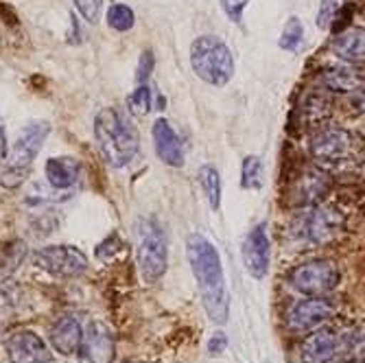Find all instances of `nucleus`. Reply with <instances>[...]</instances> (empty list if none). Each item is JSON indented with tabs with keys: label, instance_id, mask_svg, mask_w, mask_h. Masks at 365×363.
I'll return each mask as SVG.
<instances>
[{
	"label": "nucleus",
	"instance_id": "c756f323",
	"mask_svg": "<svg viewBox=\"0 0 365 363\" xmlns=\"http://www.w3.org/2000/svg\"><path fill=\"white\" fill-rule=\"evenodd\" d=\"M153 63H155L153 53H151V51H143V55H140V63H138V75H136L138 83L149 81V77H151V73H153Z\"/></svg>",
	"mask_w": 365,
	"mask_h": 363
},
{
	"label": "nucleus",
	"instance_id": "f3484780",
	"mask_svg": "<svg viewBox=\"0 0 365 363\" xmlns=\"http://www.w3.org/2000/svg\"><path fill=\"white\" fill-rule=\"evenodd\" d=\"M46 182L48 186H53L55 190H68L79 182V160L73 155H59V158H48L46 160Z\"/></svg>",
	"mask_w": 365,
	"mask_h": 363
},
{
	"label": "nucleus",
	"instance_id": "ddd939ff",
	"mask_svg": "<svg viewBox=\"0 0 365 363\" xmlns=\"http://www.w3.org/2000/svg\"><path fill=\"white\" fill-rule=\"evenodd\" d=\"M7 357L11 363H51L53 354L48 352L42 337H38L33 331H20L14 333L7 339Z\"/></svg>",
	"mask_w": 365,
	"mask_h": 363
},
{
	"label": "nucleus",
	"instance_id": "2f4dec72",
	"mask_svg": "<svg viewBox=\"0 0 365 363\" xmlns=\"http://www.w3.org/2000/svg\"><path fill=\"white\" fill-rule=\"evenodd\" d=\"M7 149H9V145H7V134H5V125H3V121H0V160H3V158H5Z\"/></svg>",
	"mask_w": 365,
	"mask_h": 363
},
{
	"label": "nucleus",
	"instance_id": "bb28decb",
	"mask_svg": "<svg viewBox=\"0 0 365 363\" xmlns=\"http://www.w3.org/2000/svg\"><path fill=\"white\" fill-rule=\"evenodd\" d=\"M108 24L110 29L118 31V33H125V31H131L136 24V16H134V9L123 5V3H116L108 9Z\"/></svg>",
	"mask_w": 365,
	"mask_h": 363
},
{
	"label": "nucleus",
	"instance_id": "cd10ccee",
	"mask_svg": "<svg viewBox=\"0 0 365 363\" xmlns=\"http://www.w3.org/2000/svg\"><path fill=\"white\" fill-rule=\"evenodd\" d=\"M75 7L79 9V14H81L90 24H96L98 18H101L103 0H75Z\"/></svg>",
	"mask_w": 365,
	"mask_h": 363
},
{
	"label": "nucleus",
	"instance_id": "412c9836",
	"mask_svg": "<svg viewBox=\"0 0 365 363\" xmlns=\"http://www.w3.org/2000/svg\"><path fill=\"white\" fill-rule=\"evenodd\" d=\"M22 302V289L14 280L0 285V337H5L9 326L18 319V309Z\"/></svg>",
	"mask_w": 365,
	"mask_h": 363
},
{
	"label": "nucleus",
	"instance_id": "9b49d317",
	"mask_svg": "<svg viewBox=\"0 0 365 363\" xmlns=\"http://www.w3.org/2000/svg\"><path fill=\"white\" fill-rule=\"evenodd\" d=\"M333 180L319 167H304V171L295 178L291 186V200L297 206H313L319 204L322 197L330 190Z\"/></svg>",
	"mask_w": 365,
	"mask_h": 363
},
{
	"label": "nucleus",
	"instance_id": "5701e85b",
	"mask_svg": "<svg viewBox=\"0 0 365 363\" xmlns=\"http://www.w3.org/2000/svg\"><path fill=\"white\" fill-rule=\"evenodd\" d=\"M330 108L333 103L324 92H311L302 103V118L309 125H319L330 116Z\"/></svg>",
	"mask_w": 365,
	"mask_h": 363
},
{
	"label": "nucleus",
	"instance_id": "7ed1b4c3",
	"mask_svg": "<svg viewBox=\"0 0 365 363\" xmlns=\"http://www.w3.org/2000/svg\"><path fill=\"white\" fill-rule=\"evenodd\" d=\"M51 134V125L46 121H33L26 127L20 129L18 138L11 143V147L5 153V171L0 175V184L5 188H18L31 169L33 160L38 158L40 149L44 147V140Z\"/></svg>",
	"mask_w": 365,
	"mask_h": 363
},
{
	"label": "nucleus",
	"instance_id": "dca6fc26",
	"mask_svg": "<svg viewBox=\"0 0 365 363\" xmlns=\"http://www.w3.org/2000/svg\"><path fill=\"white\" fill-rule=\"evenodd\" d=\"M81 342H83V326L79 319L71 315L57 319L55 326L51 328V344L63 357L77 354L81 350Z\"/></svg>",
	"mask_w": 365,
	"mask_h": 363
},
{
	"label": "nucleus",
	"instance_id": "6ab92c4d",
	"mask_svg": "<svg viewBox=\"0 0 365 363\" xmlns=\"http://www.w3.org/2000/svg\"><path fill=\"white\" fill-rule=\"evenodd\" d=\"M322 86L330 92L350 94L363 90V75L352 66H328L322 73Z\"/></svg>",
	"mask_w": 365,
	"mask_h": 363
},
{
	"label": "nucleus",
	"instance_id": "4be33fe9",
	"mask_svg": "<svg viewBox=\"0 0 365 363\" xmlns=\"http://www.w3.org/2000/svg\"><path fill=\"white\" fill-rule=\"evenodd\" d=\"M197 180L202 184V190L206 195L210 208L217 213L221 208V175H219V171L212 167V164H204V167L197 171Z\"/></svg>",
	"mask_w": 365,
	"mask_h": 363
},
{
	"label": "nucleus",
	"instance_id": "a878e982",
	"mask_svg": "<svg viewBox=\"0 0 365 363\" xmlns=\"http://www.w3.org/2000/svg\"><path fill=\"white\" fill-rule=\"evenodd\" d=\"M127 110L134 116H147L153 110V90L147 81L138 83V88L127 96Z\"/></svg>",
	"mask_w": 365,
	"mask_h": 363
},
{
	"label": "nucleus",
	"instance_id": "0eeeda50",
	"mask_svg": "<svg viewBox=\"0 0 365 363\" xmlns=\"http://www.w3.org/2000/svg\"><path fill=\"white\" fill-rule=\"evenodd\" d=\"M339 270L335 267V262L330 260H309L297 265L289 280L291 285L307 295H326L330 291H335L339 285Z\"/></svg>",
	"mask_w": 365,
	"mask_h": 363
},
{
	"label": "nucleus",
	"instance_id": "f257e3e1",
	"mask_svg": "<svg viewBox=\"0 0 365 363\" xmlns=\"http://www.w3.org/2000/svg\"><path fill=\"white\" fill-rule=\"evenodd\" d=\"M186 254L208 317L217 324H225L230 317V293L217 247L204 235L192 232L186 239Z\"/></svg>",
	"mask_w": 365,
	"mask_h": 363
},
{
	"label": "nucleus",
	"instance_id": "aec40b11",
	"mask_svg": "<svg viewBox=\"0 0 365 363\" xmlns=\"http://www.w3.org/2000/svg\"><path fill=\"white\" fill-rule=\"evenodd\" d=\"M363 48H365V40L361 26L344 29L333 40V53L346 63H363Z\"/></svg>",
	"mask_w": 365,
	"mask_h": 363
},
{
	"label": "nucleus",
	"instance_id": "1a4fd4ad",
	"mask_svg": "<svg viewBox=\"0 0 365 363\" xmlns=\"http://www.w3.org/2000/svg\"><path fill=\"white\" fill-rule=\"evenodd\" d=\"M352 149H354V138L344 127H333V125L322 127L311 138V155L324 164L344 162L352 153Z\"/></svg>",
	"mask_w": 365,
	"mask_h": 363
},
{
	"label": "nucleus",
	"instance_id": "39448f33",
	"mask_svg": "<svg viewBox=\"0 0 365 363\" xmlns=\"http://www.w3.org/2000/svg\"><path fill=\"white\" fill-rule=\"evenodd\" d=\"M344 230V215L324 204L307 206V210L293 221V235L309 245H326L335 241Z\"/></svg>",
	"mask_w": 365,
	"mask_h": 363
},
{
	"label": "nucleus",
	"instance_id": "f03ea898",
	"mask_svg": "<svg viewBox=\"0 0 365 363\" xmlns=\"http://www.w3.org/2000/svg\"><path fill=\"white\" fill-rule=\"evenodd\" d=\"M94 138L101 155L114 169H123L136 158L140 136L134 121L120 108H103L94 118Z\"/></svg>",
	"mask_w": 365,
	"mask_h": 363
},
{
	"label": "nucleus",
	"instance_id": "7c9ffc66",
	"mask_svg": "<svg viewBox=\"0 0 365 363\" xmlns=\"http://www.w3.org/2000/svg\"><path fill=\"white\" fill-rule=\"evenodd\" d=\"M225 348H227V337L223 333H217V335L210 337V342H208V352L210 354H221Z\"/></svg>",
	"mask_w": 365,
	"mask_h": 363
},
{
	"label": "nucleus",
	"instance_id": "393cba45",
	"mask_svg": "<svg viewBox=\"0 0 365 363\" xmlns=\"http://www.w3.org/2000/svg\"><path fill=\"white\" fill-rule=\"evenodd\" d=\"M280 48L289 51V53H300L304 48V26L300 22V18H289L282 36H280Z\"/></svg>",
	"mask_w": 365,
	"mask_h": 363
},
{
	"label": "nucleus",
	"instance_id": "2eb2a0df",
	"mask_svg": "<svg viewBox=\"0 0 365 363\" xmlns=\"http://www.w3.org/2000/svg\"><path fill=\"white\" fill-rule=\"evenodd\" d=\"M79 352H83L86 359L92 363H110L114 359V339L108 326H103L101 322H92L88 331H83Z\"/></svg>",
	"mask_w": 365,
	"mask_h": 363
},
{
	"label": "nucleus",
	"instance_id": "a211bd4d",
	"mask_svg": "<svg viewBox=\"0 0 365 363\" xmlns=\"http://www.w3.org/2000/svg\"><path fill=\"white\" fill-rule=\"evenodd\" d=\"M337 335L330 328H322L307 337L302 344V361L304 363H328L337 354Z\"/></svg>",
	"mask_w": 365,
	"mask_h": 363
},
{
	"label": "nucleus",
	"instance_id": "c85d7f7f",
	"mask_svg": "<svg viewBox=\"0 0 365 363\" xmlns=\"http://www.w3.org/2000/svg\"><path fill=\"white\" fill-rule=\"evenodd\" d=\"M247 5H250V0H221V7L232 22H241Z\"/></svg>",
	"mask_w": 365,
	"mask_h": 363
},
{
	"label": "nucleus",
	"instance_id": "b1692460",
	"mask_svg": "<svg viewBox=\"0 0 365 363\" xmlns=\"http://www.w3.org/2000/svg\"><path fill=\"white\" fill-rule=\"evenodd\" d=\"M264 184V167L258 155H247L241 164V186L245 190H260Z\"/></svg>",
	"mask_w": 365,
	"mask_h": 363
},
{
	"label": "nucleus",
	"instance_id": "20e7f679",
	"mask_svg": "<svg viewBox=\"0 0 365 363\" xmlns=\"http://www.w3.org/2000/svg\"><path fill=\"white\" fill-rule=\"evenodd\" d=\"M192 73L208 86L223 88L237 73V63L227 44L215 36H202L190 44Z\"/></svg>",
	"mask_w": 365,
	"mask_h": 363
},
{
	"label": "nucleus",
	"instance_id": "6e6552de",
	"mask_svg": "<svg viewBox=\"0 0 365 363\" xmlns=\"http://www.w3.org/2000/svg\"><path fill=\"white\" fill-rule=\"evenodd\" d=\"M33 265L53 276L73 278L88 270V256L73 245H48L33 254Z\"/></svg>",
	"mask_w": 365,
	"mask_h": 363
},
{
	"label": "nucleus",
	"instance_id": "9d476101",
	"mask_svg": "<svg viewBox=\"0 0 365 363\" xmlns=\"http://www.w3.org/2000/svg\"><path fill=\"white\" fill-rule=\"evenodd\" d=\"M272 260V243L267 235V223H258L250 230V235L243 241V262L252 278L262 280L269 272Z\"/></svg>",
	"mask_w": 365,
	"mask_h": 363
},
{
	"label": "nucleus",
	"instance_id": "423d86ee",
	"mask_svg": "<svg viewBox=\"0 0 365 363\" xmlns=\"http://www.w3.org/2000/svg\"><path fill=\"white\" fill-rule=\"evenodd\" d=\"M169 262L167 239L155 221H143L138 227V265L147 282H158Z\"/></svg>",
	"mask_w": 365,
	"mask_h": 363
},
{
	"label": "nucleus",
	"instance_id": "4468645a",
	"mask_svg": "<svg viewBox=\"0 0 365 363\" xmlns=\"http://www.w3.org/2000/svg\"><path fill=\"white\" fill-rule=\"evenodd\" d=\"M153 145L158 158L171 169H182L184 167V145L175 129L167 118H158L153 123Z\"/></svg>",
	"mask_w": 365,
	"mask_h": 363
},
{
	"label": "nucleus",
	"instance_id": "f8f14e48",
	"mask_svg": "<svg viewBox=\"0 0 365 363\" xmlns=\"http://www.w3.org/2000/svg\"><path fill=\"white\" fill-rule=\"evenodd\" d=\"M335 307L330 300L322 298V295H309V298L295 302L289 311V326L295 331H309V328H317L324 324L330 315H333Z\"/></svg>",
	"mask_w": 365,
	"mask_h": 363
}]
</instances>
